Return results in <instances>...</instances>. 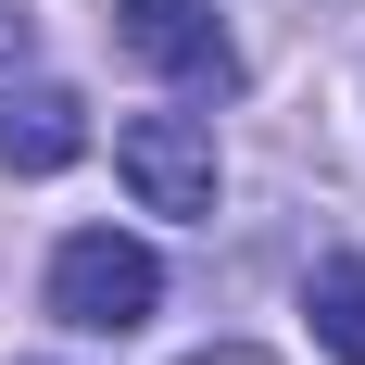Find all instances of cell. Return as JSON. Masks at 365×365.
Masks as SVG:
<instances>
[{
	"mask_svg": "<svg viewBox=\"0 0 365 365\" xmlns=\"http://www.w3.org/2000/svg\"><path fill=\"white\" fill-rule=\"evenodd\" d=\"M51 315H63L76 340H139L151 315H164V264H151V240H113V227H76L63 252H51Z\"/></svg>",
	"mask_w": 365,
	"mask_h": 365,
	"instance_id": "6da1fadb",
	"label": "cell"
},
{
	"mask_svg": "<svg viewBox=\"0 0 365 365\" xmlns=\"http://www.w3.org/2000/svg\"><path fill=\"white\" fill-rule=\"evenodd\" d=\"M113 177L139 189V215H177V227H215V189H227V151H215V113H126V126H113Z\"/></svg>",
	"mask_w": 365,
	"mask_h": 365,
	"instance_id": "7a4b0ae2",
	"label": "cell"
},
{
	"mask_svg": "<svg viewBox=\"0 0 365 365\" xmlns=\"http://www.w3.org/2000/svg\"><path fill=\"white\" fill-rule=\"evenodd\" d=\"M113 38H126V63L177 76V88H240V51H227V26L202 13V0H126Z\"/></svg>",
	"mask_w": 365,
	"mask_h": 365,
	"instance_id": "3957f363",
	"label": "cell"
},
{
	"mask_svg": "<svg viewBox=\"0 0 365 365\" xmlns=\"http://www.w3.org/2000/svg\"><path fill=\"white\" fill-rule=\"evenodd\" d=\"M88 151V101L51 76H0V177H63Z\"/></svg>",
	"mask_w": 365,
	"mask_h": 365,
	"instance_id": "277c9868",
	"label": "cell"
},
{
	"mask_svg": "<svg viewBox=\"0 0 365 365\" xmlns=\"http://www.w3.org/2000/svg\"><path fill=\"white\" fill-rule=\"evenodd\" d=\"M302 328H315L328 365H365V252H328L302 277Z\"/></svg>",
	"mask_w": 365,
	"mask_h": 365,
	"instance_id": "5b68a950",
	"label": "cell"
},
{
	"mask_svg": "<svg viewBox=\"0 0 365 365\" xmlns=\"http://www.w3.org/2000/svg\"><path fill=\"white\" fill-rule=\"evenodd\" d=\"M26 51H38V13H13V0H0V76L26 63Z\"/></svg>",
	"mask_w": 365,
	"mask_h": 365,
	"instance_id": "8992f818",
	"label": "cell"
}]
</instances>
